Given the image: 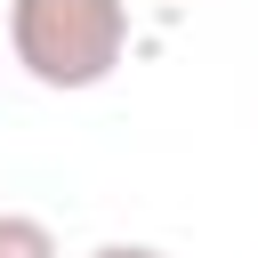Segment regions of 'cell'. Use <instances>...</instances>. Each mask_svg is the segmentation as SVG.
I'll return each instance as SVG.
<instances>
[{
    "label": "cell",
    "instance_id": "6da1fadb",
    "mask_svg": "<svg viewBox=\"0 0 258 258\" xmlns=\"http://www.w3.org/2000/svg\"><path fill=\"white\" fill-rule=\"evenodd\" d=\"M8 56L40 89H97L129 56V0H8Z\"/></svg>",
    "mask_w": 258,
    "mask_h": 258
},
{
    "label": "cell",
    "instance_id": "7a4b0ae2",
    "mask_svg": "<svg viewBox=\"0 0 258 258\" xmlns=\"http://www.w3.org/2000/svg\"><path fill=\"white\" fill-rule=\"evenodd\" d=\"M0 258H56V234L24 210H0Z\"/></svg>",
    "mask_w": 258,
    "mask_h": 258
},
{
    "label": "cell",
    "instance_id": "3957f363",
    "mask_svg": "<svg viewBox=\"0 0 258 258\" xmlns=\"http://www.w3.org/2000/svg\"><path fill=\"white\" fill-rule=\"evenodd\" d=\"M89 258H169V250H153V242H97Z\"/></svg>",
    "mask_w": 258,
    "mask_h": 258
}]
</instances>
